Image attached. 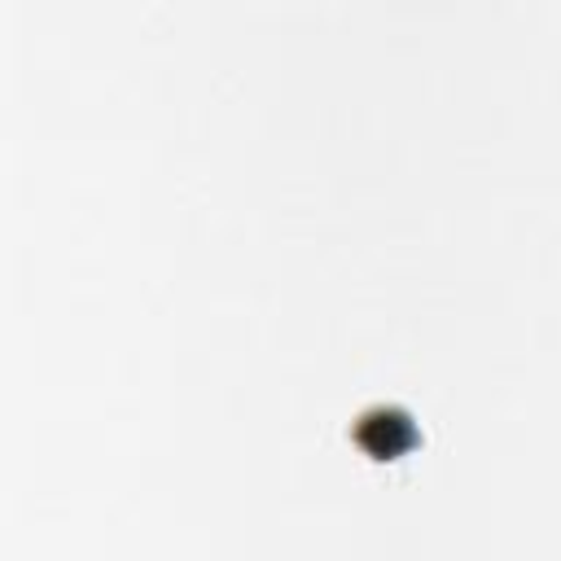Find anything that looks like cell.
<instances>
[{
  "instance_id": "6da1fadb",
  "label": "cell",
  "mask_w": 561,
  "mask_h": 561,
  "mask_svg": "<svg viewBox=\"0 0 561 561\" xmlns=\"http://www.w3.org/2000/svg\"><path fill=\"white\" fill-rule=\"evenodd\" d=\"M355 430L364 434V447H368L377 460H386L399 443H403L408 451L416 447V425H412L408 416H399V412H381V408H377V412H359V416H355Z\"/></svg>"
}]
</instances>
